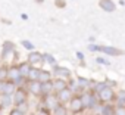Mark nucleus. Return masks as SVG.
Listing matches in <instances>:
<instances>
[{
	"label": "nucleus",
	"instance_id": "1",
	"mask_svg": "<svg viewBox=\"0 0 125 115\" xmlns=\"http://www.w3.org/2000/svg\"><path fill=\"white\" fill-rule=\"evenodd\" d=\"M100 8H103L106 12H112L115 11V3L112 0H100Z\"/></svg>",
	"mask_w": 125,
	"mask_h": 115
},
{
	"label": "nucleus",
	"instance_id": "2",
	"mask_svg": "<svg viewBox=\"0 0 125 115\" xmlns=\"http://www.w3.org/2000/svg\"><path fill=\"white\" fill-rule=\"evenodd\" d=\"M99 93H100V99H103V100H110L113 97V90L110 87H106V89H103Z\"/></svg>",
	"mask_w": 125,
	"mask_h": 115
},
{
	"label": "nucleus",
	"instance_id": "3",
	"mask_svg": "<svg viewBox=\"0 0 125 115\" xmlns=\"http://www.w3.org/2000/svg\"><path fill=\"white\" fill-rule=\"evenodd\" d=\"M25 99H27V93L24 92V90H16V93H15V103H18V105H22L24 102H25Z\"/></svg>",
	"mask_w": 125,
	"mask_h": 115
},
{
	"label": "nucleus",
	"instance_id": "4",
	"mask_svg": "<svg viewBox=\"0 0 125 115\" xmlns=\"http://www.w3.org/2000/svg\"><path fill=\"white\" fill-rule=\"evenodd\" d=\"M83 106H84V105H83V100H81V97H75V99H72V102H71V109H72L74 112L80 111Z\"/></svg>",
	"mask_w": 125,
	"mask_h": 115
},
{
	"label": "nucleus",
	"instance_id": "5",
	"mask_svg": "<svg viewBox=\"0 0 125 115\" xmlns=\"http://www.w3.org/2000/svg\"><path fill=\"white\" fill-rule=\"evenodd\" d=\"M69 99H71V90H68V89L65 87L63 90L59 92V100H60V102H66V100H69Z\"/></svg>",
	"mask_w": 125,
	"mask_h": 115
},
{
	"label": "nucleus",
	"instance_id": "6",
	"mask_svg": "<svg viewBox=\"0 0 125 115\" xmlns=\"http://www.w3.org/2000/svg\"><path fill=\"white\" fill-rule=\"evenodd\" d=\"M30 90H31L34 94H38V93L41 92V83H38L37 80H32V81L30 83Z\"/></svg>",
	"mask_w": 125,
	"mask_h": 115
},
{
	"label": "nucleus",
	"instance_id": "7",
	"mask_svg": "<svg viewBox=\"0 0 125 115\" xmlns=\"http://www.w3.org/2000/svg\"><path fill=\"white\" fill-rule=\"evenodd\" d=\"M8 75H9V78H12L13 81H16L18 78H21V71H19L16 67H13V68H10V69H9Z\"/></svg>",
	"mask_w": 125,
	"mask_h": 115
},
{
	"label": "nucleus",
	"instance_id": "8",
	"mask_svg": "<svg viewBox=\"0 0 125 115\" xmlns=\"http://www.w3.org/2000/svg\"><path fill=\"white\" fill-rule=\"evenodd\" d=\"M81 100H83V105L84 106H93L94 105V99H93L91 94H84L81 97Z\"/></svg>",
	"mask_w": 125,
	"mask_h": 115
},
{
	"label": "nucleus",
	"instance_id": "9",
	"mask_svg": "<svg viewBox=\"0 0 125 115\" xmlns=\"http://www.w3.org/2000/svg\"><path fill=\"white\" fill-rule=\"evenodd\" d=\"M28 61H30V64H37V62L41 61V55L37 53V52H32V53H30V56H28Z\"/></svg>",
	"mask_w": 125,
	"mask_h": 115
},
{
	"label": "nucleus",
	"instance_id": "10",
	"mask_svg": "<svg viewBox=\"0 0 125 115\" xmlns=\"http://www.w3.org/2000/svg\"><path fill=\"white\" fill-rule=\"evenodd\" d=\"M97 50H102V52H106V53H110V55H121L122 53L121 50L110 49V47H97Z\"/></svg>",
	"mask_w": 125,
	"mask_h": 115
},
{
	"label": "nucleus",
	"instance_id": "11",
	"mask_svg": "<svg viewBox=\"0 0 125 115\" xmlns=\"http://www.w3.org/2000/svg\"><path fill=\"white\" fill-rule=\"evenodd\" d=\"M13 90H15V84H13V83H5V86H3L5 94H10Z\"/></svg>",
	"mask_w": 125,
	"mask_h": 115
},
{
	"label": "nucleus",
	"instance_id": "12",
	"mask_svg": "<svg viewBox=\"0 0 125 115\" xmlns=\"http://www.w3.org/2000/svg\"><path fill=\"white\" fill-rule=\"evenodd\" d=\"M53 87H54L56 90H59V92H60V90H63V89L66 87V84H65V81H63V80H56V81L53 83Z\"/></svg>",
	"mask_w": 125,
	"mask_h": 115
},
{
	"label": "nucleus",
	"instance_id": "13",
	"mask_svg": "<svg viewBox=\"0 0 125 115\" xmlns=\"http://www.w3.org/2000/svg\"><path fill=\"white\" fill-rule=\"evenodd\" d=\"M53 89V84L50 81H46V83H41V92L43 93H49L50 90Z\"/></svg>",
	"mask_w": 125,
	"mask_h": 115
},
{
	"label": "nucleus",
	"instance_id": "14",
	"mask_svg": "<svg viewBox=\"0 0 125 115\" xmlns=\"http://www.w3.org/2000/svg\"><path fill=\"white\" fill-rule=\"evenodd\" d=\"M38 78L41 80V83H46V81L50 80V72H47V71H40V77H38Z\"/></svg>",
	"mask_w": 125,
	"mask_h": 115
},
{
	"label": "nucleus",
	"instance_id": "15",
	"mask_svg": "<svg viewBox=\"0 0 125 115\" xmlns=\"http://www.w3.org/2000/svg\"><path fill=\"white\" fill-rule=\"evenodd\" d=\"M19 71H21V75H28L30 74V67L27 64H22L19 67Z\"/></svg>",
	"mask_w": 125,
	"mask_h": 115
},
{
	"label": "nucleus",
	"instance_id": "16",
	"mask_svg": "<svg viewBox=\"0 0 125 115\" xmlns=\"http://www.w3.org/2000/svg\"><path fill=\"white\" fill-rule=\"evenodd\" d=\"M28 77H30L31 80H37V78L40 77V71H38V69H30Z\"/></svg>",
	"mask_w": 125,
	"mask_h": 115
},
{
	"label": "nucleus",
	"instance_id": "17",
	"mask_svg": "<svg viewBox=\"0 0 125 115\" xmlns=\"http://www.w3.org/2000/svg\"><path fill=\"white\" fill-rule=\"evenodd\" d=\"M54 115H66V109L63 106H56L54 108Z\"/></svg>",
	"mask_w": 125,
	"mask_h": 115
},
{
	"label": "nucleus",
	"instance_id": "18",
	"mask_svg": "<svg viewBox=\"0 0 125 115\" xmlns=\"http://www.w3.org/2000/svg\"><path fill=\"white\" fill-rule=\"evenodd\" d=\"M54 72L56 74H60V75H69V71L68 69H63V68H54Z\"/></svg>",
	"mask_w": 125,
	"mask_h": 115
},
{
	"label": "nucleus",
	"instance_id": "19",
	"mask_svg": "<svg viewBox=\"0 0 125 115\" xmlns=\"http://www.w3.org/2000/svg\"><path fill=\"white\" fill-rule=\"evenodd\" d=\"M10 103H12V102H10V97H9V96L6 94V96H5V97L2 99V106H9Z\"/></svg>",
	"mask_w": 125,
	"mask_h": 115
},
{
	"label": "nucleus",
	"instance_id": "20",
	"mask_svg": "<svg viewBox=\"0 0 125 115\" xmlns=\"http://www.w3.org/2000/svg\"><path fill=\"white\" fill-rule=\"evenodd\" d=\"M8 69L6 68H0V80H5L6 77H8Z\"/></svg>",
	"mask_w": 125,
	"mask_h": 115
},
{
	"label": "nucleus",
	"instance_id": "21",
	"mask_svg": "<svg viewBox=\"0 0 125 115\" xmlns=\"http://www.w3.org/2000/svg\"><path fill=\"white\" fill-rule=\"evenodd\" d=\"M103 114H104V115H112V114H113V111H112V108H110V106H106V108L103 109Z\"/></svg>",
	"mask_w": 125,
	"mask_h": 115
},
{
	"label": "nucleus",
	"instance_id": "22",
	"mask_svg": "<svg viewBox=\"0 0 125 115\" xmlns=\"http://www.w3.org/2000/svg\"><path fill=\"white\" fill-rule=\"evenodd\" d=\"M115 115H125V108H118Z\"/></svg>",
	"mask_w": 125,
	"mask_h": 115
},
{
	"label": "nucleus",
	"instance_id": "23",
	"mask_svg": "<svg viewBox=\"0 0 125 115\" xmlns=\"http://www.w3.org/2000/svg\"><path fill=\"white\" fill-rule=\"evenodd\" d=\"M10 115H24V112H22V111H19V109H15V111H12V112H10Z\"/></svg>",
	"mask_w": 125,
	"mask_h": 115
},
{
	"label": "nucleus",
	"instance_id": "24",
	"mask_svg": "<svg viewBox=\"0 0 125 115\" xmlns=\"http://www.w3.org/2000/svg\"><path fill=\"white\" fill-rule=\"evenodd\" d=\"M47 105L49 106H53L54 105V99L53 97H47Z\"/></svg>",
	"mask_w": 125,
	"mask_h": 115
},
{
	"label": "nucleus",
	"instance_id": "25",
	"mask_svg": "<svg viewBox=\"0 0 125 115\" xmlns=\"http://www.w3.org/2000/svg\"><path fill=\"white\" fill-rule=\"evenodd\" d=\"M22 44H24L27 49H32V44H31L30 41H22Z\"/></svg>",
	"mask_w": 125,
	"mask_h": 115
},
{
	"label": "nucleus",
	"instance_id": "26",
	"mask_svg": "<svg viewBox=\"0 0 125 115\" xmlns=\"http://www.w3.org/2000/svg\"><path fill=\"white\" fill-rule=\"evenodd\" d=\"M106 87H107L106 84H99V86H97V92H102V90H103V89H106Z\"/></svg>",
	"mask_w": 125,
	"mask_h": 115
},
{
	"label": "nucleus",
	"instance_id": "27",
	"mask_svg": "<svg viewBox=\"0 0 125 115\" xmlns=\"http://www.w3.org/2000/svg\"><path fill=\"white\" fill-rule=\"evenodd\" d=\"M46 59H47V61H49V62H52V64H53V62H54V59H53V58H50V56H49V55H46Z\"/></svg>",
	"mask_w": 125,
	"mask_h": 115
},
{
	"label": "nucleus",
	"instance_id": "28",
	"mask_svg": "<svg viewBox=\"0 0 125 115\" xmlns=\"http://www.w3.org/2000/svg\"><path fill=\"white\" fill-rule=\"evenodd\" d=\"M3 86H5V83H3V80H0V92H3Z\"/></svg>",
	"mask_w": 125,
	"mask_h": 115
},
{
	"label": "nucleus",
	"instance_id": "29",
	"mask_svg": "<svg viewBox=\"0 0 125 115\" xmlns=\"http://www.w3.org/2000/svg\"><path fill=\"white\" fill-rule=\"evenodd\" d=\"M90 50H97V46H90Z\"/></svg>",
	"mask_w": 125,
	"mask_h": 115
},
{
	"label": "nucleus",
	"instance_id": "30",
	"mask_svg": "<svg viewBox=\"0 0 125 115\" xmlns=\"http://www.w3.org/2000/svg\"><path fill=\"white\" fill-rule=\"evenodd\" d=\"M40 115H44V114H40Z\"/></svg>",
	"mask_w": 125,
	"mask_h": 115
}]
</instances>
